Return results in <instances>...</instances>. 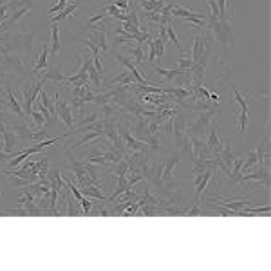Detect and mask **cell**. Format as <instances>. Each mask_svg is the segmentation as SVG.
<instances>
[{
	"label": "cell",
	"instance_id": "obj_1",
	"mask_svg": "<svg viewBox=\"0 0 271 271\" xmlns=\"http://www.w3.org/2000/svg\"><path fill=\"white\" fill-rule=\"evenodd\" d=\"M221 112V107L217 109H210V110H203V112H197V114L193 116L192 120L188 118V134L190 136H195V137H204L208 129L212 127L215 120H217V116Z\"/></svg>",
	"mask_w": 271,
	"mask_h": 271
},
{
	"label": "cell",
	"instance_id": "obj_2",
	"mask_svg": "<svg viewBox=\"0 0 271 271\" xmlns=\"http://www.w3.org/2000/svg\"><path fill=\"white\" fill-rule=\"evenodd\" d=\"M206 27L210 29L212 37L225 47H235V37L231 31V24L229 22H221L214 16L206 15Z\"/></svg>",
	"mask_w": 271,
	"mask_h": 271
},
{
	"label": "cell",
	"instance_id": "obj_3",
	"mask_svg": "<svg viewBox=\"0 0 271 271\" xmlns=\"http://www.w3.org/2000/svg\"><path fill=\"white\" fill-rule=\"evenodd\" d=\"M35 40H37V31H26V33H16V35H11L5 45L9 47L11 51H22L27 52V54H33L35 52Z\"/></svg>",
	"mask_w": 271,
	"mask_h": 271
},
{
	"label": "cell",
	"instance_id": "obj_4",
	"mask_svg": "<svg viewBox=\"0 0 271 271\" xmlns=\"http://www.w3.org/2000/svg\"><path fill=\"white\" fill-rule=\"evenodd\" d=\"M54 109H56V118L62 121L67 131H73V123H74V116H73V109L69 101L62 98V92L56 90L54 92Z\"/></svg>",
	"mask_w": 271,
	"mask_h": 271
},
{
	"label": "cell",
	"instance_id": "obj_5",
	"mask_svg": "<svg viewBox=\"0 0 271 271\" xmlns=\"http://www.w3.org/2000/svg\"><path fill=\"white\" fill-rule=\"evenodd\" d=\"M210 199H212V203L214 204H219L223 208H228L231 212L239 215V212L246 206H250V201L244 197H226V195H221L217 192H210Z\"/></svg>",
	"mask_w": 271,
	"mask_h": 271
},
{
	"label": "cell",
	"instance_id": "obj_6",
	"mask_svg": "<svg viewBox=\"0 0 271 271\" xmlns=\"http://www.w3.org/2000/svg\"><path fill=\"white\" fill-rule=\"evenodd\" d=\"M188 114H178L176 118H172V141L176 150H179L181 143L184 141V137L188 136Z\"/></svg>",
	"mask_w": 271,
	"mask_h": 271
},
{
	"label": "cell",
	"instance_id": "obj_7",
	"mask_svg": "<svg viewBox=\"0 0 271 271\" xmlns=\"http://www.w3.org/2000/svg\"><path fill=\"white\" fill-rule=\"evenodd\" d=\"M0 67L4 69L5 73H16L18 76H26V65H24V60H22L16 51H11L7 52L4 56V60L0 62Z\"/></svg>",
	"mask_w": 271,
	"mask_h": 271
},
{
	"label": "cell",
	"instance_id": "obj_8",
	"mask_svg": "<svg viewBox=\"0 0 271 271\" xmlns=\"http://www.w3.org/2000/svg\"><path fill=\"white\" fill-rule=\"evenodd\" d=\"M178 163H179V152L178 150L174 152V154H170V156L165 159V163H163V176H161V182H163L161 190L163 192L172 186L174 170H176V167H178Z\"/></svg>",
	"mask_w": 271,
	"mask_h": 271
},
{
	"label": "cell",
	"instance_id": "obj_9",
	"mask_svg": "<svg viewBox=\"0 0 271 271\" xmlns=\"http://www.w3.org/2000/svg\"><path fill=\"white\" fill-rule=\"evenodd\" d=\"M248 182H262L266 188H270V170L266 167L255 165L253 172L242 174V184H248Z\"/></svg>",
	"mask_w": 271,
	"mask_h": 271
},
{
	"label": "cell",
	"instance_id": "obj_10",
	"mask_svg": "<svg viewBox=\"0 0 271 271\" xmlns=\"http://www.w3.org/2000/svg\"><path fill=\"white\" fill-rule=\"evenodd\" d=\"M11 127H13V132H15V136L18 139L31 141L33 143V132H35V129L27 121H24L22 118H16V120L11 121Z\"/></svg>",
	"mask_w": 271,
	"mask_h": 271
},
{
	"label": "cell",
	"instance_id": "obj_11",
	"mask_svg": "<svg viewBox=\"0 0 271 271\" xmlns=\"http://www.w3.org/2000/svg\"><path fill=\"white\" fill-rule=\"evenodd\" d=\"M255 154H257V165L270 168V134H266L257 143Z\"/></svg>",
	"mask_w": 271,
	"mask_h": 271
},
{
	"label": "cell",
	"instance_id": "obj_12",
	"mask_svg": "<svg viewBox=\"0 0 271 271\" xmlns=\"http://www.w3.org/2000/svg\"><path fill=\"white\" fill-rule=\"evenodd\" d=\"M208 137L204 139V143H206V148L210 150V154L212 156H217L221 150H223V146H225V139L219 136V132H217V129L215 127H210L208 129Z\"/></svg>",
	"mask_w": 271,
	"mask_h": 271
},
{
	"label": "cell",
	"instance_id": "obj_13",
	"mask_svg": "<svg viewBox=\"0 0 271 271\" xmlns=\"http://www.w3.org/2000/svg\"><path fill=\"white\" fill-rule=\"evenodd\" d=\"M49 67V44H44L42 47V52H40V56L37 58V63H35V67H33L31 74H29V78H35V76H38V74L42 73V71H45V69Z\"/></svg>",
	"mask_w": 271,
	"mask_h": 271
},
{
	"label": "cell",
	"instance_id": "obj_14",
	"mask_svg": "<svg viewBox=\"0 0 271 271\" xmlns=\"http://www.w3.org/2000/svg\"><path fill=\"white\" fill-rule=\"evenodd\" d=\"M217 9H219V18L221 22H231L233 16V0H215Z\"/></svg>",
	"mask_w": 271,
	"mask_h": 271
},
{
	"label": "cell",
	"instance_id": "obj_15",
	"mask_svg": "<svg viewBox=\"0 0 271 271\" xmlns=\"http://www.w3.org/2000/svg\"><path fill=\"white\" fill-rule=\"evenodd\" d=\"M101 137H105V134H103V131H92V132H84V136L80 137L74 145H71L67 148V150H71L73 152L74 148H80V146H84L85 143H90V141H96V139H101Z\"/></svg>",
	"mask_w": 271,
	"mask_h": 271
},
{
	"label": "cell",
	"instance_id": "obj_16",
	"mask_svg": "<svg viewBox=\"0 0 271 271\" xmlns=\"http://www.w3.org/2000/svg\"><path fill=\"white\" fill-rule=\"evenodd\" d=\"M136 80L129 71H121L118 76L110 78L109 82H103V87H110V85H134Z\"/></svg>",
	"mask_w": 271,
	"mask_h": 271
},
{
	"label": "cell",
	"instance_id": "obj_17",
	"mask_svg": "<svg viewBox=\"0 0 271 271\" xmlns=\"http://www.w3.org/2000/svg\"><path fill=\"white\" fill-rule=\"evenodd\" d=\"M51 37H49V40H47V44H49V52L51 54H58L60 52V27H58V24H51Z\"/></svg>",
	"mask_w": 271,
	"mask_h": 271
},
{
	"label": "cell",
	"instance_id": "obj_18",
	"mask_svg": "<svg viewBox=\"0 0 271 271\" xmlns=\"http://www.w3.org/2000/svg\"><path fill=\"white\" fill-rule=\"evenodd\" d=\"M42 80H45V82H49V80H52V82H65V74L62 73V69L58 67V65H49V67L45 69L42 73V76H40Z\"/></svg>",
	"mask_w": 271,
	"mask_h": 271
},
{
	"label": "cell",
	"instance_id": "obj_19",
	"mask_svg": "<svg viewBox=\"0 0 271 271\" xmlns=\"http://www.w3.org/2000/svg\"><path fill=\"white\" fill-rule=\"evenodd\" d=\"M65 215H84V212H82V206H80V201L78 199H71V193H65Z\"/></svg>",
	"mask_w": 271,
	"mask_h": 271
},
{
	"label": "cell",
	"instance_id": "obj_20",
	"mask_svg": "<svg viewBox=\"0 0 271 271\" xmlns=\"http://www.w3.org/2000/svg\"><path fill=\"white\" fill-rule=\"evenodd\" d=\"M217 157H219L221 161L225 163L226 167H231V163H233V159L237 157V154H235V150L231 148V145H229L228 141H225V146H223V150L217 154Z\"/></svg>",
	"mask_w": 271,
	"mask_h": 271
},
{
	"label": "cell",
	"instance_id": "obj_21",
	"mask_svg": "<svg viewBox=\"0 0 271 271\" xmlns=\"http://www.w3.org/2000/svg\"><path fill=\"white\" fill-rule=\"evenodd\" d=\"M156 74H159L165 82H174V80L178 78L179 74L182 73V69H178V67H174V69H165V67H161V65H157L156 69Z\"/></svg>",
	"mask_w": 271,
	"mask_h": 271
},
{
	"label": "cell",
	"instance_id": "obj_22",
	"mask_svg": "<svg viewBox=\"0 0 271 271\" xmlns=\"http://www.w3.org/2000/svg\"><path fill=\"white\" fill-rule=\"evenodd\" d=\"M82 193H84L85 197H90V199H96V201H107V197L103 195V192L99 190L98 184H87V186L80 188Z\"/></svg>",
	"mask_w": 271,
	"mask_h": 271
},
{
	"label": "cell",
	"instance_id": "obj_23",
	"mask_svg": "<svg viewBox=\"0 0 271 271\" xmlns=\"http://www.w3.org/2000/svg\"><path fill=\"white\" fill-rule=\"evenodd\" d=\"M233 90V96H235V103L239 105L242 110H250V101H251V96L246 92H240L237 87H231Z\"/></svg>",
	"mask_w": 271,
	"mask_h": 271
},
{
	"label": "cell",
	"instance_id": "obj_24",
	"mask_svg": "<svg viewBox=\"0 0 271 271\" xmlns=\"http://www.w3.org/2000/svg\"><path fill=\"white\" fill-rule=\"evenodd\" d=\"M78 7V2H73V4H67V7L65 9H62L60 13H58L56 16H52L51 18V24H60L62 20H65V18H69V16L73 15L74 9Z\"/></svg>",
	"mask_w": 271,
	"mask_h": 271
},
{
	"label": "cell",
	"instance_id": "obj_25",
	"mask_svg": "<svg viewBox=\"0 0 271 271\" xmlns=\"http://www.w3.org/2000/svg\"><path fill=\"white\" fill-rule=\"evenodd\" d=\"M87 76H89V82L96 87V89H101V87H103V76L94 69L92 63L87 67Z\"/></svg>",
	"mask_w": 271,
	"mask_h": 271
},
{
	"label": "cell",
	"instance_id": "obj_26",
	"mask_svg": "<svg viewBox=\"0 0 271 271\" xmlns=\"http://www.w3.org/2000/svg\"><path fill=\"white\" fill-rule=\"evenodd\" d=\"M5 103L9 105V107L13 109V112H15L16 116H24V110H22L20 103H18L16 96L13 94V90H5Z\"/></svg>",
	"mask_w": 271,
	"mask_h": 271
},
{
	"label": "cell",
	"instance_id": "obj_27",
	"mask_svg": "<svg viewBox=\"0 0 271 271\" xmlns=\"http://www.w3.org/2000/svg\"><path fill=\"white\" fill-rule=\"evenodd\" d=\"M129 52H131L134 65H139V67H143V65H145V60H143V45L136 44L134 47H129Z\"/></svg>",
	"mask_w": 271,
	"mask_h": 271
},
{
	"label": "cell",
	"instance_id": "obj_28",
	"mask_svg": "<svg viewBox=\"0 0 271 271\" xmlns=\"http://www.w3.org/2000/svg\"><path fill=\"white\" fill-rule=\"evenodd\" d=\"M139 7L145 11H161L165 7L163 0H139Z\"/></svg>",
	"mask_w": 271,
	"mask_h": 271
},
{
	"label": "cell",
	"instance_id": "obj_29",
	"mask_svg": "<svg viewBox=\"0 0 271 271\" xmlns=\"http://www.w3.org/2000/svg\"><path fill=\"white\" fill-rule=\"evenodd\" d=\"M271 212V206L270 204H266V206H261V208H242L239 212V215H259V214H264V215H268Z\"/></svg>",
	"mask_w": 271,
	"mask_h": 271
},
{
	"label": "cell",
	"instance_id": "obj_30",
	"mask_svg": "<svg viewBox=\"0 0 271 271\" xmlns=\"http://www.w3.org/2000/svg\"><path fill=\"white\" fill-rule=\"evenodd\" d=\"M201 45H203V35H195L193 37V47H192V52H190V58L193 62L199 60V52H201Z\"/></svg>",
	"mask_w": 271,
	"mask_h": 271
},
{
	"label": "cell",
	"instance_id": "obj_31",
	"mask_svg": "<svg viewBox=\"0 0 271 271\" xmlns=\"http://www.w3.org/2000/svg\"><path fill=\"white\" fill-rule=\"evenodd\" d=\"M250 110H242L240 109V114L239 118H237V123H239V134H242V132L246 131V127H248V121H250Z\"/></svg>",
	"mask_w": 271,
	"mask_h": 271
},
{
	"label": "cell",
	"instance_id": "obj_32",
	"mask_svg": "<svg viewBox=\"0 0 271 271\" xmlns=\"http://www.w3.org/2000/svg\"><path fill=\"white\" fill-rule=\"evenodd\" d=\"M99 118H98V114L96 112H90V114H87V116H82V118H78L76 120V125L78 127H84V125H89V123H94V121H98Z\"/></svg>",
	"mask_w": 271,
	"mask_h": 271
},
{
	"label": "cell",
	"instance_id": "obj_33",
	"mask_svg": "<svg viewBox=\"0 0 271 271\" xmlns=\"http://www.w3.org/2000/svg\"><path fill=\"white\" fill-rule=\"evenodd\" d=\"M29 120L35 121V125H37L38 129H44V127H45V123H47L45 118H44V114L40 112V110H33L31 118H29Z\"/></svg>",
	"mask_w": 271,
	"mask_h": 271
},
{
	"label": "cell",
	"instance_id": "obj_34",
	"mask_svg": "<svg viewBox=\"0 0 271 271\" xmlns=\"http://www.w3.org/2000/svg\"><path fill=\"white\" fill-rule=\"evenodd\" d=\"M193 65V60L190 56H186V52L181 54V58H178V62H176V67L178 69H190Z\"/></svg>",
	"mask_w": 271,
	"mask_h": 271
},
{
	"label": "cell",
	"instance_id": "obj_35",
	"mask_svg": "<svg viewBox=\"0 0 271 271\" xmlns=\"http://www.w3.org/2000/svg\"><path fill=\"white\" fill-rule=\"evenodd\" d=\"M80 206H82V212H84V215L90 214V212H92V206H94L92 199L85 197V195H84V197L80 199Z\"/></svg>",
	"mask_w": 271,
	"mask_h": 271
},
{
	"label": "cell",
	"instance_id": "obj_36",
	"mask_svg": "<svg viewBox=\"0 0 271 271\" xmlns=\"http://www.w3.org/2000/svg\"><path fill=\"white\" fill-rule=\"evenodd\" d=\"M154 44H156V60H159V62H161L163 54H165V42H163L161 38L157 37V38H154Z\"/></svg>",
	"mask_w": 271,
	"mask_h": 271
},
{
	"label": "cell",
	"instance_id": "obj_37",
	"mask_svg": "<svg viewBox=\"0 0 271 271\" xmlns=\"http://www.w3.org/2000/svg\"><path fill=\"white\" fill-rule=\"evenodd\" d=\"M109 2H112L116 7H120L121 13H127L129 7H131V0H109Z\"/></svg>",
	"mask_w": 271,
	"mask_h": 271
},
{
	"label": "cell",
	"instance_id": "obj_38",
	"mask_svg": "<svg viewBox=\"0 0 271 271\" xmlns=\"http://www.w3.org/2000/svg\"><path fill=\"white\" fill-rule=\"evenodd\" d=\"M105 16H107V13H105V11H101V9H99V13H94V15L90 16L89 20H87V26H90V27H92L94 24H96V22H101V20H103Z\"/></svg>",
	"mask_w": 271,
	"mask_h": 271
},
{
	"label": "cell",
	"instance_id": "obj_39",
	"mask_svg": "<svg viewBox=\"0 0 271 271\" xmlns=\"http://www.w3.org/2000/svg\"><path fill=\"white\" fill-rule=\"evenodd\" d=\"M186 215L188 217H192V215H203V208H201L199 204L193 203L192 208H186Z\"/></svg>",
	"mask_w": 271,
	"mask_h": 271
},
{
	"label": "cell",
	"instance_id": "obj_40",
	"mask_svg": "<svg viewBox=\"0 0 271 271\" xmlns=\"http://www.w3.org/2000/svg\"><path fill=\"white\" fill-rule=\"evenodd\" d=\"M7 52H11L9 47L5 45V44H0V62L4 60V56H5V54H7Z\"/></svg>",
	"mask_w": 271,
	"mask_h": 271
},
{
	"label": "cell",
	"instance_id": "obj_41",
	"mask_svg": "<svg viewBox=\"0 0 271 271\" xmlns=\"http://www.w3.org/2000/svg\"><path fill=\"white\" fill-rule=\"evenodd\" d=\"M7 38H9V33H2V35H0V44H5Z\"/></svg>",
	"mask_w": 271,
	"mask_h": 271
},
{
	"label": "cell",
	"instance_id": "obj_42",
	"mask_svg": "<svg viewBox=\"0 0 271 271\" xmlns=\"http://www.w3.org/2000/svg\"><path fill=\"white\" fill-rule=\"evenodd\" d=\"M5 2H9V0H2V4H5ZM20 2H22V4L31 5V7H33V4H31V2H29V0H20Z\"/></svg>",
	"mask_w": 271,
	"mask_h": 271
},
{
	"label": "cell",
	"instance_id": "obj_43",
	"mask_svg": "<svg viewBox=\"0 0 271 271\" xmlns=\"http://www.w3.org/2000/svg\"><path fill=\"white\" fill-rule=\"evenodd\" d=\"M63 2H67V4H69V2H71V0H63Z\"/></svg>",
	"mask_w": 271,
	"mask_h": 271
},
{
	"label": "cell",
	"instance_id": "obj_44",
	"mask_svg": "<svg viewBox=\"0 0 271 271\" xmlns=\"http://www.w3.org/2000/svg\"><path fill=\"white\" fill-rule=\"evenodd\" d=\"M0 4H2V0H0Z\"/></svg>",
	"mask_w": 271,
	"mask_h": 271
}]
</instances>
